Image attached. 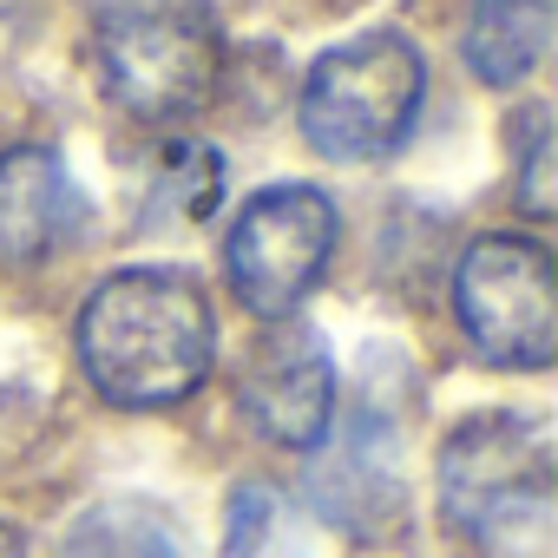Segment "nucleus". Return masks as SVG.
<instances>
[{
	"instance_id": "nucleus-10",
	"label": "nucleus",
	"mask_w": 558,
	"mask_h": 558,
	"mask_svg": "<svg viewBox=\"0 0 558 558\" xmlns=\"http://www.w3.org/2000/svg\"><path fill=\"white\" fill-rule=\"evenodd\" d=\"M551 47V0H473L466 66L486 86H519Z\"/></svg>"
},
{
	"instance_id": "nucleus-5",
	"label": "nucleus",
	"mask_w": 558,
	"mask_h": 558,
	"mask_svg": "<svg viewBox=\"0 0 558 558\" xmlns=\"http://www.w3.org/2000/svg\"><path fill=\"white\" fill-rule=\"evenodd\" d=\"M466 342L493 368H545L558 355V283L532 236H480L453 269Z\"/></svg>"
},
{
	"instance_id": "nucleus-6",
	"label": "nucleus",
	"mask_w": 558,
	"mask_h": 558,
	"mask_svg": "<svg viewBox=\"0 0 558 558\" xmlns=\"http://www.w3.org/2000/svg\"><path fill=\"white\" fill-rule=\"evenodd\" d=\"M329 250H336V204L316 184H269L230 223V243H223L230 290L263 323L296 316V303L329 269Z\"/></svg>"
},
{
	"instance_id": "nucleus-14",
	"label": "nucleus",
	"mask_w": 558,
	"mask_h": 558,
	"mask_svg": "<svg viewBox=\"0 0 558 558\" xmlns=\"http://www.w3.org/2000/svg\"><path fill=\"white\" fill-rule=\"evenodd\" d=\"M283 525V499L269 486H243L230 499V558H263V545Z\"/></svg>"
},
{
	"instance_id": "nucleus-9",
	"label": "nucleus",
	"mask_w": 558,
	"mask_h": 558,
	"mask_svg": "<svg viewBox=\"0 0 558 558\" xmlns=\"http://www.w3.org/2000/svg\"><path fill=\"white\" fill-rule=\"evenodd\" d=\"M310 493L336 525H355V532H381L401 512V473L375 427H355L336 453H323L310 473Z\"/></svg>"
},
{
	"instance_id": "nucleus-13",
	"label": "nucleus",
	"mask_w": 558,
	"mask_h": 558,
	"mask_svg": "<svg viewBox=\"0 0 558 558\" xmlns=\"http://www.w3.org/2000/svg\"><path fill=\"white\" fill-rule=\"evenodd\" d=\"M512 151H519V210L525 217H551V204H558V132H551L545 106L519 112Z\"/></svg>"
},
{
	"instance_id": "nucleus-7",
	"label": "nucleus",
	"mask_w": 558,
	"mask_h": 558,
	"mask_svg": "<svg viewBox=\"0 0 558 558\" xmlns=\"http://www.w3.org/2000/svg\"><path fill=\"white\" fill-rule=\"evenodd\" d=\"M236 401L250 414V427L276 447H323L329 421H336V362L329 342L296 323V316H276L256 349L243 355L236 375Z\"/></svg>"
},
{
	"instance_id": "nucleus-2",
	"label": "nucleus",
	"mask_w": 558,
	"mask_h": 558,
	"mask_svg": "<svg viewBox=\"0 0 558 558\" xmlns=\"http://www.w3.org/2000/svg\"><path fill=\"white\" fill-rule=\"evenodd\" d=\"M447 519L493 558H532L551 538V447L519 414H480L440 447Z\"/></svg>"
},
{
	"instance_id": "nucleus-15",
	"label": "nucleus",
	"mask_w": 558,
	"mask_h": 558,
	"mask_svg": "<svg viewBox=\"0 0 558 558\" xmlns=\"http://www.w3.org/2000/svg\"><path fill=\"white\" fill-rule=\"evenodd\" d=\"M0 558H27V545H21V532H14V525H0Z\"/></svg>"
},
{
	"instance_id": "nucleus-4",
	"label": "nucleus",
	"mask_w": 558,
	"mask_h": 558,
	"mask_svg": "<svg viewBox=\"0 0 558 558\" xmlns=\"http://www.w3.org/2000/svg\"><path fill=\"white\" fill-rule=\"evenodd\" d=\"M223 73L217 21L197 0H125L99 21V80L132 119H191Z\"/></svg>"
},
{
	"instance_id": "nucleus-3",
	"label": "nucleus",
	"mask_w": 558,
	"mask_h": 558,
	"mask_svg": "<svg viewBox=\"0 0 558 558\" xmlns=\"http://www.w3.org/2000/svg\"><path fill=\"white\" fill-rule=\"evenodd\" d=\"M427 93V66L401 34H362L329 47L303 80V138L336 165H375L401 151Z\"/></svg>"
},
{
	"instance_id": "nucleus-12",
	"label": "nucleus",
	"mask_w": 558,
	"mask_h": 558,
	"mask_svg": "<svg viewBox=\"0 0 558 558\" xmlns=\"http://www.w3.org/2000/svg\"><path fill=\"white\" fill-rule=\"evenodd\" d=\"M223 197V158L204 145V138H171L158 151V171H151V204H165L171 217L197 223L210 217Z\"/></svg>"
},
{
	"instance_id": "nucleus-1",
	"label": "nucleus",
	"mask_w": 558,
	"mask_h": 558,
	"mask_svg": "<svg viewBox=\"0 0 558 558\" xmlns=\"http://www.w3.org/2000/svg\"><path fill=\"white\" fill-rule=\"evenodd\" d=\"M217 323L184 269H112L80 310V368L112 408H171L204 388Z\"/></svg>"
},
{
	"instance_id": "nucleus-8",
	"label": "nucleus",
	"mask_w": 558,
	"mask_h": 558,
	"mask_svg": "<svg viewBox=\"0 0 558 558\" xmlns=\"http://www.w3.org/2000/svg\"><path fill=\"white\" fill-rule=\"evenodd\" d=\"M86 230V197L73 191L66 165L40 145H21L0 158V256L40 263L66 250Z\"/></svg>"
},
{
	"instance_id": "nucleus-11",
	"label": "nucleus",
	"mask_w": 558,
	"mask_h": 558,
	"mask_svg": "<svg viewBox=\"0 0 558 558\" xmlns=\"http://www.w3.org/2000/svg\"><path fill=\"white\" fill-rule=\"evenodd\" d=\"M60 558H184V545H178V525L158 506L106 499V506L73 519Z\"/></svg>"
}]
</instances>
